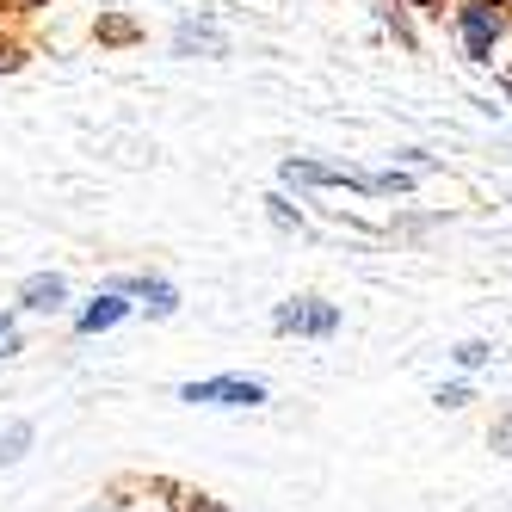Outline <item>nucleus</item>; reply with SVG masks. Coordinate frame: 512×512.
Here are the masks:
<instances>
[{
  "label": "nucleus",
  "instance_id": "obj_1",
  "mask_svg": "<svg viewBox=\"0 0 512 512\" xmlns=\"http://www.w3.org/2000/svg\"><path fill=\"white\" fill-rule=\"evenodd\" d=\"M179 395L186 401H223V408H253V401H266V383H253V377H204V383H186Z\"/></svg>",
  "mask_w": 512,
  "mask_h": 512
},
{
  "label": "nucleus",
  "instance_id": "obj_2",
  "mask_svg": "<svg viewBox=\"0 0 512 512\" xmlns=\"http://www.w3.org/2000/svg\"><path fill=\"white\" fill-rule=\"evenodd\" d=\"M334 327H340V315L315 297H297V303L278 309V334H334Z\"/></svg>",
  "mask_w": 512,
  "mask_h": 512
},
{
  "label": "nucleus",
  "instance_id": "obj_3",
  "mask_svg": "<svg viewBox=\"0 0 512 512\" xmlns=\"http://www.w3.org/2000/svg\"><path fill=\"white\" fill-rule=\"evenodd\" d=\"M463 38H469V56H475V62H494L500 13H488V7H463Z\"/></svg>",
  "mask_w": 512,
  "mask_h": 512
},
{
  "label": "nucleus",
  "instance_id": "obj_4",
  "mask_svg": "<svg viewBox=\"0 0 512 512\" xmlns=\"http://www.w3.org/2000/svg\"><path fill=\"white\" fill-rule=\"evenodd\" d=\"M68 297V284L56 278V272H38V278H25V290H19V303L25 309H56Z\"/></svg>",
  "mask_w": 512,
  "mask_h": 512
},
{
  "label": "nucleus",
  "instance_id": "obj_5",
  "mask_svg": "<svg viewBox=\"0 0 512 512\" xmlns=\"http://www.w3.org/2000/svg\"><path fill=\"white\" fill-rule=\"evenodd\" d=\"M124 321V303L118 297H99L87 315H81V334H105V327H118Z\"/></svg>",
  "mask_w": 512,
  "mask_h": 512
},
{
  "label": "nucleus",
  "instance_id": "obj_6",
  "mask_svg": "<svg viewBox=\"0 0 512 512\" xmlns=\"http://www.w3.org/2000/svg\"><path fill=\"white\" fill-rule=\"evenodd\" d=\"M192 50L223 56V38H216V31H204V25H179V56H192Z\"/></svg>",
  "mask_w": 512,
  "mask_h": 512
},
{
  "label": "nucleus",
  "instance_id": "obj_7",
  "mask_svg": "<svg viewBox=\"0 0 512 512\" xmlns=\"http://www.w3.org/2000/svg\"><path fill=\"white\" fill-rule=\"evenodd\" d=\"M25 445H31V426H25V420L0 432V469H7V463H19V457H25Z\"/></svg>",
  "mask_w": 512,
  "mask_h": 512
},
{
  "label": "nucleus",
  "instance_id": "obj_8",
  "mask_svg": "<svg viewBox=\"0 0 512 512\" xmlns=\"http://www.w3.org/2000/svg\"><path fill=\"white\" fill-rule=\"evenodd\" d=\"M451 358H457V364H463V371H482V364H488V358H494V346H488V340H463V346H457V352H451Z\"/></svg>",
  "mask_w": 512,
  "mask_h": 512
},
{
  "label": "nucleus",
  "instance_id": "obj_9",
  "mask_svg": "<svg viewBox=\"0 0 512 512\" xmlns=\"http://www.w3.org/2000/svg\"><path fill=\"white\" fill-rule=\"evenodd\" d=\"M99 38L105 44H136V25L130 19H99Z\"/></svg>",
  "mask_w": 512,
  "mask_h": 512
},
{
  "label": "nucleus",
  "instance_id": "obj_10",
  "mask_svg": "<svg viewBox=\"0 0 512 512\" xmlns=\"http://www.w3.org/2000/svg\"><path fill=\"white\" fill-rule=\"evenodd\" d=\"M266 210H272V223H278V229H303V216L290 210L284 198H266Z\"/></svg>",
  "mask_w": 512,
  "mask_h": 512
},
{
  "label": "nucleus",
  "instance_id": "obj_11",
  "mask_svg": "<svg viewBox=\"0 0 512 512\" xmlns=\"http://www.w3.org/2000/svg\"><path fill=\"white\" fill-rule=\"evenodd\" d=\"M371 192H389L395 198V192H414V179L408 173H383V179H371Z\"/></svg>",
  "mask_w": 512,
  "mask_h": 512
},
{
  "label": "nucleus",
  "instance_id": "obj_12",
  "mask_svg": "<svg viewBox=\"0 0 512 512\" xmlns=\"http://www.w3.org/2000/svg\"><path fill=\"white\" fill-rule=\"evenodd\" d=\"M494 451H500V457H512V408L494 420Z\"/></svg>",
  "mask_w": 512,
  "mask_h": 512
},
{
  "label": "nucleus",
  "instance_id": "obj_13",
  "mask_svg": "<svg viewBox=\"0 0 512 512\" xmlns=\"http://www.w3.org/2000/svg\"><path fill=\"white\" fill-rule=\"evenodd\" d=\"M463 401H469V383H445V389H438V408H463Z\"/></svg>",
  "mask_w": 512,
  "mask_h": 512
},
{
  "label": "nucleus",
  "instance_id": "obj_14",
  "mask_svg": "<svg viewBox=\"0 0 512 512\" xmlns=\"http://www.w3.org/2000/svg\"><path fill=\"white\" fill-rule=\"evenodd\" d=\"M19 62H25L19 50H7V44H0V75H13V68H19Z\"/></svg>",
  "mask_w": 512,
  "mask_h": 512
},
{
  "label": "nucleus",
  "instance_id": "obj_15",
  "mask_svg": "<svg viewBox=\"0 0 512 512\" xmlns=\"http://www.w3.org/2000/svg\"><path fill=\"white\" fill-rule=\"evenodd\" d=\"M192 512H223V506H216V500H198V506H192Z\"/></svg>",
  "mask_w": 512,
  "mask_h": 512
},
{
  "label": "nucleus",
  "instance_id": "obj_16",
  "mask_svg": "<svg viewBox=\"0 0 512 512\" xmlns=\"http://www.w3.org/2000/svg\"><path fill=\"white\" fill-rule=\"evenodd\" d=\"M414 7H438V0H414Z\"/></svg>",
  "mask_w": 512,
  "mask_h": 512
},
{
  "label": "nucleus",
  "instance_id": "obj_17",
  "mask_svg": "<svg viewBox=\"0 0 512 512\" xmlns=\"http://www.w3.org/2000/svg\"><path fill=\"white\" fill-rule=\"evenodd\" d=\"M0 334H7V321H0Z\"/></svg>",
  "mask_w": 512,
  "mask_h": 512
}]
</instances>
